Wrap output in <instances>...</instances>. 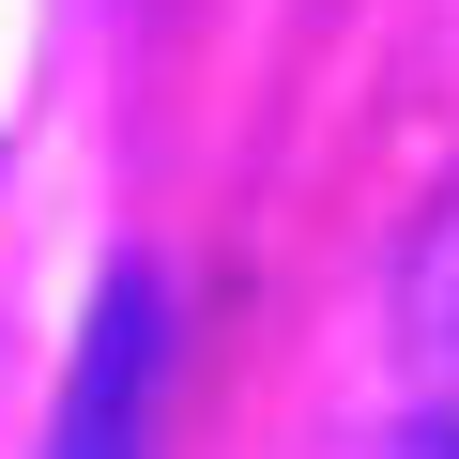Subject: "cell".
I'll list each match as a JSON object with an SVG mask.
<instances>
[{"mask_svg":"<svg viewBox=\"0 0 459 459\" xmlns=\"http://www.w3.org/2000/svg\"><path fill=\"white\" fill-rule=\"evenodd\" d=\"M153 444H169V276L108 261L77 368H62V413H47V459H153Z\"/></svg>","mask_w":459,"mask_h":459,"instance_id":"cell-1","label":"cell"},{"mask_svg":"<svg viewBox=\"0 0 459 459\" xmlns=\"http://www.w3.org/2000/svg\"><path fill=\"white\" fill-rule=\"evenodd\" d=\"M413 337H429V459H459V230L429 246V307H413Z\"/></svg>","mask_w":459,"mask_h":459,"instance_id":"cell-2","label":"cell"}]
</instances>
